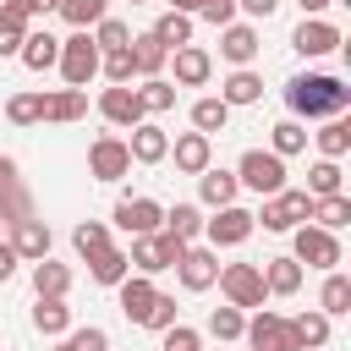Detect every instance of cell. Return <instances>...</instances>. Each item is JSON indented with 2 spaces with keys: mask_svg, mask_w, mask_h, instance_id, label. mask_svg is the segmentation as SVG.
Returning <instances> with one entry per match:
<instances>
[{
  "mask_svg": "<svg viewBox=\"0 0 351 351\" xmlns=\"http://www.w3.org/2000/svg\"><path fill=\"white\" fill-rule=\"evenodd\" d=\"M181 252H186V241H176L170 230H148V236H132V269L137 274H165V269H176L181 263Z\"/></svg>",
  "mask_w": 351,
  "mask_h": 351,
  "instance_id": "5",
  "label": "cell"
},
{
  "mask_svg": "<svg viewBox=\"0 0 351 351\" xmlns=\"http://www.w3.org/2000/svg\"><path fill=\"white\" fill-rule=\"evenodd\" d=\"M313 219H318L324 230H346V225H351V197H346V192L313 197Z\"/></svg>",
  "mask_w": 351,
  "mask_h": 351,
  "instance_id": "36",
  "label": "cell"
},
{
  "mask_svg": "<svg viewBox=\"0 0 351 351\" xmlns=\"http://www.w3.org/2000/svg\"><path fill=\"white\" fill-rule=\"evenodd\" d=\"M159 230H170L176 241H197V236H203V208H197V203H176V208H165Z\"/></svg>",
  "mask_w": 351,
  "mask_h": 351,
  "instance_id": "29",
  "label": "cell"
},
{
  "mask_svg": "<svg viewBox=\"0 0 351 351\" xmlns=\"http://www.w3.org/2000/svg\"><path fill=\"white\" fill-rule=\"evenodd\" d=\"M55 11H60L71 27H93L99 16H110V0H60Z\"/></svg>",
  "mask_w": 351,
  "mask_h": 351,
  "instance_id": "42",
  "label": "cell"
},
{
  "mask_svg": "<svg viewBox=\"0 0 351 351\" xmlns=\"http://www.w3.org/2000/svg\"><path fill=\"white\" fill-rule=\"evenodd\" d=\"M241 335H247L252 351H302L296 335H291V318H280V313H269V307H258V318H252Z\"/></svg>",
  "mask_w": 351,
  "mask_h": 351,
  "instance_id": "9",
  "label": "cell"
},
{
  "mask_svg": "<svg viewBox=\"0 0 351 351\" xmlns=\"http://www.w3.org/2000/svg\"><path fill=\"white\" fill-rule=\"evenodd\" d=\"M99 55H104V49L93 44V33H88V27H77L71 38H60V60H55V66H60L66 88H88V82L99 77Z\"/></svg>",
  "mask_w": 351,
  "mask_h": 351,
  "instance_id": "2",
  "label": "cell"
},
{
  "mask_svg": "<svg viewBox=\"0 0 351 351\" xmlns=\"http://www.w3.org/2000/svg\"><path fill=\"white\" fill-rule=\"evenodd\" d=\"M258 27H247V22H225L219 27V55L230 60V66H252L258 60Z\"/></svg>",
  "mask_w": 351,
  "mask_h": 351,
  "instance_id": "17",
  "label": "cell"
},
{
  "mask_svg": "<svg viewBox=\"0 0 351 351\" xmlns=\"http://www.w3.org/2000/svg\"><path fill=\"white\" fill-rule=\"evenodd\" d=\"M165 351H203V335H197V329H186V324L176 318V324L165 329Z\"/></svg>",
  "mask_w": 351,
  "mask_h": 351,
  "instance_id": "49",
  "label": "cell"
},
{
  "mask_svg": "<svg viewBox=\"0 0 351 351\" xmlns=\"http://www.w3.org/2000/svg\"><path fill=\"white\" fill-rule=\"evenodd\" d=\"M159 219H165V208L154 197H121L115 203V225L126 236H148V230H159Z\"/></svg>",
  "mask_w": 351,
  "mask_h": 351,
  "instance_id": "15",
  "label": "cell"
},
{
  "mask_svg": "<svg viewBox=\"0 0 351 351\" xmlns=\"http://www.w3.org/2000/svg\"><path fill=\"white\" fill-rule=\"evenodd\" d=\"M165 49H181V44H192V16H181V11H165L154 27H148Z\"/></svg>",
  "mask_w": 351,
  "mask_h": 351,
  "instance_id": "38",
  "label": "cell"
},
{
  "mask_svg": "<svg viewBox=\"0 0 351 351\" xmlns=\"http://www.w3.org/2000/svg\"><path fill=\"white\" fill-rule=\"evenodd\" d=\"M16 60H22L27 71H49V66L60 60V38H55V33H33V27H27V38H22Z\"/></svg>",
  "mask_w": 351,
  "mask_h": 351,
  "instance_id": "22",
  "label": "cell"
},
{
  "mask_svg": "<svg viewBox=\"0 0 351 351\" xmlns=\"http://www.w3.org/2000/svg\"><path fill=\"white\" fill-rule=\"evenodd\" d=\"M27 214H33V197H27V186H22V181H11V186L0 192V219L11 225V219H27Z\"/></svg>",
  "mask_w": 351,
  "mask_h": 351,
  "instance_id": "47",
  "label": "cell"
},
{
  "mask_svg": "<svg viewBox=\"0 0 351 351\" xmlns=\"http://www.w3.org/2000/svg\"><path fill=\"white\" fill-rule=\"evenodd\" d=\"M291 335H296L302 351H324V346H329V313H318V307L296 313V318H291Z\"/></svg>",
  "mask_w": 351,
  "mask_h": 351,
  "instance_id": "27",
  "label": "cell"
},
{
  "mask_svg": "<svg viewBox=\"0 0 351 351\" xmlns=\"http://www.w3.org/2000/svg\"><path fill=\"white\" fill-rule=\"evenodd\" d=\"M132 5H148V0H132Z\"/></svg>",
  "mask_w": 351,
  "mask_h": 351,
  "instance_id": "58",
  "label": "cell"
},
{
  "mask_svg": "<svg viewBox=\"0 0 351 351\" xmlns=\"http://www.w3.org/2000/svg\"><path fill=\"white\" fill-rule=\"evenodd\" d=\"M5 121H11V126L44 121V93H11V99H5Z\"/></svg>",
  "mask_w": 351,
  "mask_h": 351,
  "instance_id": "40",
  "label": "cell"
},
{
  "mask_svg": "<svg viewBox=\"0 0 351 351\" xmlns=\"http://www.w3.org/2000/svg\"><path fill=\"white\" fill-rule=\"evenodd\" d=\"M88 115V88H55V93H44V121H82Z\"/></svg>",
  "mask_w": 351,
  "mask_h": 351,
  "instance_id": "24",
  "label": "cell"
},
{
  "mask_svg": "<svg viewBox=\"0 0 351 351\" xmlns=\"http://www.w3.org/2000/svg\"><path fill=\"white\" fill-rule=\"evenodd\" d=\"M33 329L49 335V340L66 335V329H71V307H66V296H38V302H33Z\"/></svg>",
  "mask_w": 351,
  "mask_h": 351,
  "instance_id": "26",
  "label": "cell"
},
{
  "mask_svg": "<svg viewBox=\"0 0 351 351\" xmlns=\"http://www.w3.org/2000/svg\"><path fill=\"white\" fill-rule=\"evenodd\" d=\"M55 351H71V340H60V346H55Z\"/></svg>",
  "mask_w": 351,
  "mask_h": 351,
  "instance_id": "57",
  "label": "cell"
},
{
  "mask_svg": "<svg viewBox=\"0 0 351 351\" xmlns=\"http://www.w3.org/2000/svg\"><path fill=\"white\" fill-rule=\"evenodd\" d=\"M241 329H247L241 307H214V313H208V335H214V340H241Z\"/></svg>",
  "mask_w": 351,
  "mask_h": 351,
  "instance_id": "45",
  "label": "cell"
},
{
  "mask_svg": "<svg viewBox=\"0 0 351 351\" xmlns=\"http://www.w3.org/2000/svg\"><path fill=\"white\" fill-rule=\"evenodd\" d=\"M49 225L38 219V214H27V219H11V252L22 258V263H38L44 252H49Z\"/></svg>",
  "mask_w": 351,
  "mask_h": 351,
  "instance_id": "14",
  "label": "cell"
},
{
  "mask_svg": "<svg viewBox=\"0 0 351 351\" xmlns=\"http://www.w3.org/2000/svg\"><path fill=\"white\" fill-rule=\"evenodd\" d=\"M176 274H181V285H186V291H208V285H214V274H219L214 247H192V241H186V252H181Z\"/></svg>",
  "mask_w": 351,
  "mask_h": 351,
  "instance_id": "16",
  "label": "cell"
},
{
  "mask_svg": "<svg viewBox=\"0 0 351 351\" xmlns=\"http://www.w3.org/2000/svg\"><path fill=\"white\" fill-rule=\"evenodd\" d=\"M236 181H241L247 192L269 197V192H280V186H285V159H280V154H269V148H247V154H241V165H236Z\"/></svg>",
  "mask_w": 351,
  "mask_h": 351,
  "instance_id": "6",
  "label": "cell"
},
{
  "mask_svg": "<svg viewBox=\"0 0 351 351\" xmlns=\"http://www.w3.org/2000/svg\"><path fill=\"white\" fill-rule=\"evenodd\" d=\"M137 104H143V115H165V110H176V82H170V77H143Z\"/></svg>",
  "mask_w": 351,
  "mask_h": 351,
  "instance_id": "32",
  "label": "cell"
},
{
  "mask_svg": "<svg viewBox=\"0 0 351 351\" xmlns=\"http://www.w3.org/2000/svg\"><path fill=\"white\" fill-rule=\"evenodd\" d=\"M5 5H16V11H22L27 22H33V16H44V11H55L60 0H5Z\"/></svg>",
  "mask_w": 351,
  "mask_h": 351,
  "instance_id": "51",
  "label": "cell"
},
{
  "mask_svg": "<svg viewBox=\"0 0 351 351\" xmlns=\"http://www.w3.org/2000/svg\"><path fill=\"white\" fill-rule=\"evenodd\" d=\"M16 263H22V258L11 252V241H0V285H5L11 274H16Z\"/></svg>",
  "mask_w": 351,
  "mask_h": 351,
  "instance_id": "53",
  "label": "cell"
},
{
  "mask_svg": "<svg viewBox=\"0 0 351 351\" xmlns=\"http://www.w3.org/2000/svg\"><path fill=\"white\" fill-rule=\"evenodd\" d=\"M313 137H318V154L324 159H346L351 154V121H340V115H329L324 132H313Z\"/></svg>",
  "mask_w": 351,
  "mask_h": 351,
  "instance_id": "35",
  "label": "cell"
},
{
  "mask_svg": "<svg viewBox=\"0 0 351 351\" xmlns=\"http://www.w3.org/2000/svg\"><path fill=\"white\" fill-rule=\"evenodd\" d=\"M165 66H176V88H203V82L214 77V55H208V49H197V44L170 49V60H165Z\"/></svg>",
  "mask_w": 351,
  "mask_h": 351,
  "instance_id": "13",
  "label": "cell"
},
{
  "mask_svg": "<svg viewBox=\"0 0 351 351\" xmlns=\"http://www.w3.org/2000/svg\"><path fill=\"white\" fill-rule=\"evenodd\" d=\"M165 159H176V170H181V176H197V170H208L214 143H208L203 132H181V137L170 143V154H165Z\"/></svg>",
  "mask_w": 351,
  "mask_h": 351,
  "instance_id": "18",
  "label": "cell"
},
{
  "mask_svg": "<svg viewBox=\"0 0 351 351\" xmlns=\"http://www.w3.org/2000/svg\"><path fill=\"white\" fill-rule=\"evenodd\" d=\"M71 247H77L82 258H93V252H104V247H110V225H104V219H82V225L71 230Z\"/></svg>",
  "mask_w": 351,
  "mask_h": 351,
  "instance_id": "41",
  "label": "cell"
},
{
  "mask_svg": "<svg viewBox=\"0 0 351 351\" xmlns=\"http://www.w3.org/2000/svg\"><path fill=\"white\" fill-rule=\"evenodd\" d=\"M27 27H33V22H27V16L16 11V5H5V0H0V60L22 49V38H27Z\"/></svg>",
  "mask_w": 351,
  "mask_h": 351,
  "instance_id": "37",
  "label": "cell"
},
{
  "mask_svg": "<svg viewBox=\"0 0 351 351\" xmlns=\"http://www.w3.org/2000/svg\"><path fill=\"white\" fill-rule=\"evenodd\" d=\"M291 49H296V55H307V60L335 55V49H340V27H335V22H324V16H302V22H296V33H291Z\"/></svg>",
  "mask_w": 351,
  "mask_h": 351,
  "instance_id": "10",
  "label": "cell"
},
{
  "mask_svg": "<svg viewBox=\"0 0 351 351\" xmlns=\"http://www.w3.org/2000/svg\"><path fill=\"white\" fill-rule=\"evenodd\" d=\"M66 340H71V351H110V335H104L99 324H88V329H66Z\"/></svg>",
  "mask_w": 351,
  "mask_h": 351,
  "instance_id": "50",
  "label": "cell"
},
{
  "mask_svg": "<svg viewBox=\"0 0 351 351\" xmlns=\"http://www.w3.org/2000/svg\"><path fill=\"white\" fill-rule=\"evenodd\" d=\"M176 313H181V307H176V296H165V291H159V296H154V307L143 313V329H154V335H165V329L176 324Z\"/></svg>",
  "mask_w": 351,
  "mask_h": 351,
  "instance_id": "48",
  "label": "cell"
},
{
  "mask_svg": "<svg viewBox=\"0 0 351 351\" xmlns=\"http://www.w3.org/2000/svg\"><path fill=\"white\" fill-rule=\"evenodd\" d=\"M11 181H16V159H11V154H0V192H5Z\"/></svg>",
  "mask_w": 351,
  "mask_h": 351,
  "instance_id": "54",
  "label": "cell"
},
{
  "mask_svg": "<svg viewBox=\"0 0 351 351\" xmlns=\"http://www.w3.org/2000/svg\"><path fill=\"white\" fill-rule=\"evenodd\" d=\"M225 121H230V104L225 99H197L192 104V132H203V137H214V132H225Z\"/></svg>",
  "mask_w": 351,
  "mask_h": 351,
  "instance_id": "34",
  "label": "cell"
},
{
  "mask_svg": "<svg viewBox=\"0 0 351 351\" xmlns=\"http://www.w3.org/2000/svg\"><path fill=\"white\" fill-rule=\"evenodd\" d=\"M99 115H104L110 126H126V132H132L137 121H148L143 104H137V88H132V82H110V88L99 93Z\"/></svg>",
  "mask_w": 351,
  "mask_h": 351,
  "instance_id": "11",
  "label": "cell"
},
{
  "mask_svg": "<svg viewBox=\"0 0 351 351\" xmlns=\"http://www.w3.org/2000/svg\"><path fill=\"white\" fill-rule=\"evenodd\" d=\"M296 5H302V11H307V16H324V11H329V5H335V0H296Z\"/></svg>",
  "mask_w": 351,
  "mask_h": 351,
  "instance_id": "55",
  "label": "cell"
},
{
  "mask_svg": "<svg viewBox=\"0 0 351 351\" xmlns=\"http://www.w3.org/2000/svg\"><path fill=\"white\" fill-rule=\"evenodd\" d=\"M99 71H104V82H132V77H137L132 49H104V55H99Z\"/></svg>",
  "mask_w": 351,
  "mask_h": 351,
  "instance_id": "46",
  "label": "cell"
},
{
  "mask_svg": "<svg viewBox=\"0 0 351 351\" xmlns=\"http://www.w3.org/2000/svg\"><path fill=\"white\" fill-rule=\"evenodd\" d=\"M219 99H225L230 110H236V104H258V99H263V77H258L252 66H236V71L219 82Z\"/></svg>",
  "mask_w": 351,
  "mask_h": 351,
  "instance_id": "23",
  "label": "cell"
},
{
  "mask_svg": "<svg viewBox=\"0 0 351 351\" xmlns=\"http://www.w3.org/2000/svg\"><path fill=\"white\" fill-rule=\"evenodd\" d=\"M236 11H247V16H274L280 0H236Z\"/></svg>",
  "mask_w": 351,
  "mask_h": 351,
  "instance_id": "52",
  "label": "cell"
},
{
  "mask_svg": "<svg viewBox=\"0 0 351 351\" xmlns=\"http://www.w3.org/2000/svg\"><path fill=\"white\" fill-rule=\"evenodd\" d=\"M329 192H340V159H318L307 170V197H329Z\"/></svg>",
  "mask_w": 351,
  "mask_h": 351,
  "instance_id": "43",
  "label": "cell"
},
{
  "mask_svg": "<svg viewBox=\"0 0 351 351\" xmlns=\"http://www.w3.org/2000/svg\"><path fill=\"white\" fill-rule=\"evenodd\" d=\"M66 291H71V269L44 252V258L33 263V296H66Z\"/></svg>",
  "mask_w": 351,
  "mask_h": 351,
  "instance_id": "30",
  "label": "cell"
},
{
  "mask_svg": "<svg viewBox=\"0 0 351 351\" xmlns=\"http://www.w3.org/2000/svg\"><path fill=\"white\" fill-rule=\"evenodd\" d=\"M291 258L329 274V269H340V236L324 230V225H296L291 230Z\"/></svg>",
  "mask_w": 351,
  "mask_h": 351,
  "instance_id": "4",
  "label": "cell"
},
{
  "mask_svg": "<svg viewBox=\"0 0 351 351\" xmlns=\"http://www.w3.org/2000/svg\"><path fill=\"white\" fill-rule=\"evenodd\" d=\"M307 219H313V197H307V192H296V186L269 192V197H263V208L252 214V225H263V230H296V225H307Z\"/></svg>",
  "mask_w": 351,
  "mask_h": 351,
  "instance_id": "3",
  "label": "cell"
},
{
  "mask_svg": "<svg viewBox=\"0 0 351 351\" xmlns=\"http://www.w3.org/2000/svg\"><path fill=\"white\" fill-rule=\"evenodd\" d=\"M126 49H132V66H137V77H159V71H165V60H170V49H165L154 33H137Z\"/></svg>",
  "mask_w": 351,
  "mask_h": 351,
  "instance_id": "28",
  "label": "cell"
},
{
  "mask_svg": "<svg viewBox=\"0 0 351 351\" xmlns=\"http://www.w3.org/2000/svg\"><path fill=\"white\" fill-rule=\"evenodd\" d=\"M252 230H258L252 225V208H241V203H225V208H214V219H203V236H208L214 252L219 247H241Z\"/></svg>",
  "mask_w": 351,
  "mask_h": 351,
  "instance_id": "8",
  "label": "cell"
},
{
  "mask_svg": "<svg viewBox=\"0 0 351 351\" xmlns=\"http://www.w3.org/2000/svg\"><path fill=\"white\" fill-rule=\"evenodd\" d=\"M236 192H241V181H236V170H197V197L208 203V208H225V203H236Z\"/></svg>",
  "mask_w": 351,
  "mask_h": 351,
  "instance_id": "21",
  "label": "cell"
},
{
  "mask_svg": "<svg viewBox=\"0 0 351 351\" xmlns=\"http://www.w3.org/2000/svg\"><path fill=\"white\" fill-rule=\"evenodd\" d=\"M126 154H132L137 165H159V159L170 154V137H165V126H154V121H137V126H132V143H126Z\"/></svg>",
  "mask_w": 351,
  "mask_h": 351,
  "instance_id": "20",
  "label": "cell"
},
{
  "mask_svg": "<svg viewBox=\"0 0 351 351\" xmlns=\"http://www.w3.org/2000/svg\"><path fill=\"white\" fill-rule=\"evenodd\" d=\"M302 148H307V126H302V121H280V126H269V154L291 159V154H302Z\"/></svg>",
  "mask_w": 351,
  "mask_h": 351,
  "instance_id": "39",
  "label": "cell"
},
{
  "mask_svg": "<svg viewBox=\"0 0 351 351\" xmlns=\"http://www.w3.org/2000/svg\"><path fill=\"white\" fill-rule=\"evenodd\" d=\"M263 291L269 296H296L302 291V263L296 258H263Z\"/></svg>",
  "mask_w": 351,
  "mask_h": 351,
  "instance_id": "25",
  "label": "cell"
},
{
  "mask_svg": "<svg viewBox=\"0 0 351 351\" xmlns=\"http://www.w3.org/2000/svg\"><path fill=\"white\" fill-rule=\"evenodd\" d=\"M285 104L291 115H307V121H329V115H346L351 104V88L329 71H307V77H291L285 82Z\"/></svg>",
  "mask_w": 351,
  "mask_h": 351,
  "instance_id": "1",
  "label": "cell"
},
{
  "mask_svg": "<svg viewBox=\"0 0 351 351\" xmlns=\"http://www.w3.org/2000/svg\"><path fill=\"white\" fill-rule=\"evenodd\" d=\"M154 296H159L154 274H126V280L115 285V302H121V313H126L132 324H143V313L154 307Z\"/></svg>",
  "mask_w": 351,
  "mask_h": 351,
  "instance_id": "19",
  "label": "cell"
},
{
  "mask_svg": "<svg viewBox=\"0 0 351 351\" xmlns=\"http://www.w3.org/2000/svg\"><path fill=\"white\" fill-rule=\"evenodd\" d=\"M219 291H225V302L230 307H263V269L258 263H219Z\"/></svg>",
  "mask_w": 351,
  "mask_h": 351,
  "instance_id": "7",
  "label": "cell"
},
{
  "mask_svg": "<svg viewBox=\"0 0 351 351\" xmlns=\"http://www.w3.org/2000/svg\"><path fill=\"white\" fill-rule=\"evenodd\" d=\"M318 313H329V318L351 313V280H346L340 269H329V274H324V291H318Z\"/></svg>",
  "mask_w": 351,
  "mask_h": 351,
  "instance_id": "33",
  "label": "cell"
},
{
  "mask_svg": "<svg viewBox=\"0 0 351 351\" xmlns=\"http://www.w3.org/2000/svg\"><path fill=\"white\" fill-rule=\"evenodd\" d=\"M132 170V154H126V143L121 137H93V148H88V176H99V181H121Z\"/></svg>",
  "mask_w": 351,
  "mask_h": 351,
  "instance_id": "12",
  "label": "cell"
},
{
  "mask_svg": "<svg viewBox=\"0 0 351 351\" xmlns=\"http://www.w3.org/2000/svg\"><path fill=\"white\" fill-rule=\"evenodd\" d=\"M197 5L203 0H170V11H181V16H197Z\"/></svg>",
  "mask_w": 351,
  "mask_h": 351,
  "instance_id": "56",
  "label": "cell"
},
{
  "mask_svg": "<svg viewBox=\"0 0 351 351\" xmlns=\"http://www.w3.org/2000/svg\"><path fill=\"white\" fill-rule=\"evenodd\" d=\"M93 44H99V49H126V44H132V27H126L121 16H99V22H93Z\"/></svg>",
  "mask_w": 351,
  "mask_h": 351,
  "instance_id": "44",
  "label": "cell"
},
{
  "mask_svg": "<svg viewBox=\"0 0 351 351\" xmlns=\"http://www.w3.org/2000/svg\"><path fill=\"white\" fill-rule=\"evenodd\" d=\"M88 274H93L99 285H121V280L132 274V258H126L121 247H104V252H93V258H88Z\"/></svg>",
  "mask_w": 351,
  "mask_h": 351,
  "instance_id": "31",
  "label": "cell"
}]
</instances>
